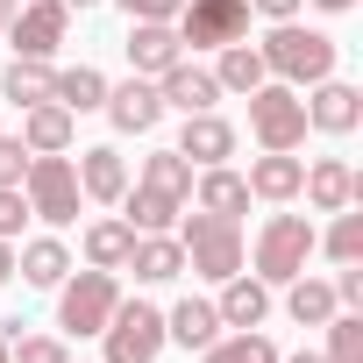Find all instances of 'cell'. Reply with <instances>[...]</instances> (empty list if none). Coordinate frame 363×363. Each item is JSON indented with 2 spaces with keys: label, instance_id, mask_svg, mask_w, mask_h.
<instances>
[{
  "label": "cell",
  "instance_id": "1",
  "mask_svg": "<svg viewBox=\"0 0 363 363\" xmlns=\"http://www.w3.org/2000/svg\"><path fill=\"white\" fill-rule=\"evenodd\" d=\"M257 57H264V72H271L278 86H320V79H335V57H342V43H335L328 29L271 22V36L257 43Z\"/></svg>",
  "mask_w": 363,
  "mask_h": 363
},
{
  "label": "cell",
  "instance_id": "2",
  "mask_svg": "<svg viewBox=\"0 0 363 363\" xmlns=\"http://www.w3.org/2000/svg\"><path fill=\"white\" fill-rule=\"evenodd\" d=\"M178 250H186V271L193 278H235L242 271V228L235 221H221V214H186V221H178Z\"/></svg>",
  "mask_w": 363,
  "mask_h": 363
},
{
  "label": "cell",
  "instance_id": "3",
  "mask_svg": "<svg viewBox=\"0 0 363 363\" xmlns=\"http://www.w3.org/2000/svg\"><path fill=\"white\" fill-rule=\"evenodd\" d=\"M22 200H29V214L36 221H50V228H72L79 221V164L65 157V150H50V157H29V171H22Z\"/></svg>",
  "mask_w": 363,
  "mask_h": 363
},
{
  "label": "cell",
  "instance_id": "4",
  "mask_svg": "<svg viewBox=\"0 0 363 363\" xmlns=\"http://www.w3.org/2000/svg\"><path fill=\"white\" fill-rule=\"evenodd\" d=\"M121 306V285H114V271H65V285H57V328L65 335H100L107 328V313Z\"/></svg>",
  "mask_w": 363,
  "mask_h": 363
},
{
  "label": "cell",
  "instance_id": "5",
  "mask_svg": "<svg viewBox=\"0 0 363 363\" xmlns=\"http://www.w3.org/2000/svg\"><path fill=\"white\" fill-rule=\"evenodd\" d=\"M250 135H257L264 150H299V143H306V100H299V86L264 79V86L250 93Z\"/></svg>",
  "mask_w": 363,
  "mask_h": 363
},
{
  "label": "cell",
  "instance_id": "6",
  "mask_svg": "<svg viewBox=\"0 0 363 363\" xmlns=\"http://www.w3.org/2000/svg\"><path fill=\"white\" fill-rule=\"evenodd\" d=\"M313 257V221L306 214H271L264 235H257V278L264 285H292Z\"/></svg>",
  "mask_w": 363,
  "mask_h": 363
},
{
  "label": "cell",
  "instance_id": "7",
  "mask_svg": "<svg viewBox=\"0 0 363 363\" xmlns=\"http://www.w3.org/2000/svg\"><path fill=\"white\" fill-rule=\"evenodd\" d=\"M100 342H107V363H157L164 356V313L150 299H121L107 313Z\"/></svg>",
  "mask_w": 363,
  "mask_h": 363
},
{
  "label": "cell",
  "instance_id": "8",
  "mask_svg": "<svg viewBox=\"0 0 363 363\" xmlns=\"http://www.w3.org/2000/svg\"><path fill=\"white\" fill-rule=\"evenodd\" d=\"M178 43L186 50H221V43H242L250 36V0H186L171 15Z\"/></svg>",
  "mask_w": 363,
  "mask_h": 363
},
{
  "label": "cell",
  "instance_id": "9",
  "mask_svg": "<svg viewBox=\"0 0 363 363\" xmlns=\"http://www.w3.org/2000/svg\"><path fill=\"white\" fill-rule=\"evenodd\" d=\"M65 36H72V8H65V0H22L15 22H8L15 57H43V65H50Z\"/></svg>",
  "mask_w": 363,
  "mask_h": 363
},
{
  "label": "cell",
  "instance_id": "10",
  "mask_svg": "<svg viewBox=\"0 0 363 363\" xmlns=\"http://www.w3.org/2000/svg\"><path fill=\"white\" fill-rule=\"evenodd\" d=\"M299 100H306V128H320V135H356L363 128V93L349 79H320Z\"/></svg>",
  "mask_w": 363,
  "mask_h": 363
},
{
  "label": "cell",
  "instance_id": "11",
  "mask_svg": "<svg viewBox=\"0 0 363 363\" xmlns=\"http://www.w3.org/2000/svg\"><path fill=\"white\" fill-rule=\"evenodd\" d=\"M100 114H107V121H114L121 135H150V128L164 121V100H157V79H121V86H107Z\"/></svg>",
  "mask_w": 363,
  "mask_h": 363
},
{
  "label": "cell",
  "instance_id": "12",
  "mask_svg": "<svg viewBox=\"0 0 363 363\" xmlns=\"http://www.w3.org/2000/svg\"><path fill=\"white\" fill-rule=\"evenodd\" d=\"M299 193L313 200V214H342V207L363 200V178H356L342 157H313V164L299 171Z\"/></svg>",
  "mask_w": 363,
  "mask_h": 363
},
{
  "label": "cell",
  "instance_id": "13",
  "mask_svg": "<svg viewBox=\"0 0 363 363\" xmlns=\"http://www.w3.org/2000/svg\"><path fill=\"white\" fill-rule=\"evenodd\" d=\"M157 100H164V107H178V114H207V107L221 100V86H214V72H207V65L178 57L171 72H157Z\"/></svg>",
  "mask_w": 363,
  "mask_h": 363
},
{
  "label": "cell",
  "instance_id": "14",
  "mask_svg": "<svg viewBox=\"0 0 363 363\" xmlns=\"http://www.w3.org/2000/svg\"><path fill=\"white\" fill-rule=\"evenodd\" d=\"M178 57H186V43H178L171 22H128V72H135V79H157V72H171Z\"/></svg>",
  "mask_w": 363,
  "mask_h": 363
},
{
  "label": "cell",
  "instance_id": "15",
  "mask_svg": "<svg viewBox=\"0 0 363 363\" xmlns=\"http://www.w3.org/2000/svg\"><path fill=\"white\" fill-rule=\"evenodd\" d=\"M79 193H86V200H100V207H121V193H128V164H121V150H114V143L79 150Z\"/></svg>",
  "mask_w": 363,
  "mask_h": 363
},
{
  "label": "cell",
  "instance_id": "16",
  "mask_svg": "<svg viewBox=\"0 0 363 363\" xmlns=\"http://www.w3.org/2000/svg\"><path fill=\"white\" fill-rule=\"evenodd\" d=\"M178 157H186V164H228L235 157V128L207 107V114H186V128H178Z\"/></svg>",
  "mask_w": 363,
  "mask_h": 363
},
{
  "label": "cell",
  "instance_id": "17",
  "mask_svg": "<svg viewBox=\"0 0 363 363\" xmlns=\"http://www.w3.org/2000/svg\"><path fill=\"white\" fill-rule=\"evenodd\" d=\"M72 135H79V114H72V107H57V100H36V107H22V150H29V157L72 150Z\"/></svg>",
  "mask_w": 363,
  "mask_h": 363
},
{
  "label": "cell",
  "instance_id": "18",
  "mask_svg": "<svg viewBox=\"0 0 363 363\" xmlns=\"http://www.w3.org/2000/svg\"><path fill=\"white\" fill-rule=\"evenodd\" d=\"M214 313H221V328H264V313H271V285L250 278V271H235V278H221Z\"/></svg>",
  "mask_w": 363,
  "mask_h": 363
},
{
  "label": "cell",
  "instance_id": "19",
  "mask_svg": "<svg viewBox=\"0 0 363 363\" xmlns=\"http://www.w3.org/2000/svg\"><path fill=\"white\" fill-rule=\"evenodd\" d=\"M299 157L292 150H264L257 164H250V178H242V186H250V200H271V207H285V200H299Z\"/></svg>",
  "mask_w": 363,
  "mask_h": 363
},
{
  "label": "cell",
  "instance_id": "20",
  "mask_svg": "<svg viewBox=\"0 0 363 363\" xmlns=\"http://www.w3.org/2000/svg\"><path fill=\"white\" fill-rule=\"evenodd\" d=\"M121 271H135V285H171L186 271V250H178V235H135Z\"/></svg>",
  "mask_w": 363,
  "mask_h": 363
},
{
  "label": "cell",
  "instance_id": "21",
  "mask_svg": "<svg viewBox=\"0 0 363 363\" xmlns=\"http://www.w3.org/2000/svg\"><path fill=\"white\" fill-rule=\"evenodd\" d=\"M193 200H200L207 214H221V221H242V214H250V186H242V171H228V164H207V171L193 178Z\"/></svg>",
  "mask_w": 363,
  "mask_h": 363
},
{
  "label": "cell",
  "instance_id": "22",
  "mask_svg": "<svg viewBox=\"0 0 363 363\" xmlns=\"http://www.w3.org/2000/svg\"><path fill=\"white\" fill-rule=\"evenodd\" d=\"M15 271H22V285L57 292V285H65V271H72V250H65L57 235H36V242H22V250H15Z\"/></svg>",
  "mask_w": 363,
  "mask_h": 363
},
{
  "label": "cell",
  "instance_id": "23",
  "mask_svg": "<svg viewBox=\"0 0 363 363\" xmlns=\"http://www.w3.org/2000/svg\"><path fill=\"white\" fill-rule=\"evenodd\" d=\"M221 335V313H214V299H178L171 313H164V342H178V349H207Z\"/></svg>",
  "mask_w": 363,
  "mask_h": 363
},
{
  "label": "cell",
  "instance_id": "24",
  "mask_svg": "<svg viewBox=\"0 0 363 363\" xmlns=\"http://www.w3.org/2000/svg\"><path fill=\"white\" fill-rule=\"evenodd\" d=\"M121 207H128V228H135V235H171L186 200H171V193H157V186H128Z\"/></svg>",
  "mask_w": 363,
  "mask_h": 363
},
{
  "label": "cell",
  "instance_id": "25",
  "mask_svg": "<svg viewBox=\"0 0 363 363\" xmlns=\"http://www.w3.org/2000/svg\"><path fill=\"white\" fill-rule=\"evenodd\" d=\"M264 79H271V72H264V57H257V43H250V36H242V43H221V65H214V86H221V93L250 100Z\"/></svg>",
  "mask_w": 363,
  "mask_h": 363
},
{
  "label": "cell",
  "instance_id": "26",
  "mask_svg": "<svg viewBox=\"0 0 363 363\" xmlns=\"http://www.w3.org/2000/svg\"><path fill=\"white\" fill-rule=\"evenodd\" d=\"M285 313H292L299 328H328V313H342V306H335V285H328V278H306V271H299V278L285 285Z\"/></svg>",
  "mask_w": 363,
  "mask_h": 363
},
{
  "label": "cell",
  "instance_id": "27",
  "mask_svg": "<svg viewBox=\"0 0 363 363\" xmlns=\"http://www.w3.org/2000/svg\"><path fill=\"white\" fill-rule=\"evenodd\" d=\"M50 86H57V72H50L43 57H15L8 72H0V100H15V107H36V100H50Z\"/></svg>",
  "mask_w": 363,
  "mask_h": 363
},
{
  "label": "cell",
  "instance_id": "28",
  "mask_svg": "<svg viewBox=\"0 0 363 363\" xmlns=\"http://www.w3.org/2000/svg\"><path fill=\"white\" fill-rule=\"evenodd\" d=\"M200 363H278V349H271V335H257V328H228V335H214V342L200 349Z\"/></svg>",
  "mask_w": 363,
  "mask_h": 363
},
{
  "label": "cell",
  "instance_id": "29",
  "mask_svg": "<svg viewBox=\"0 0 363 363\" xmlns=\"http://www.w3.org/2000/svg\"><path fill=\"white\" fill-rule=\"evenodd\" d=\"M128 242H135V228H128V221H93L79 250H86V264H93V271H121V264H128Z\"/></svg>",
  "mask_w": 363,
  "mask_h": 363
},
{
  "label": "cell",
  "instance_id": "30",
  "mask_svg": "<svg viewBox=\"0 0 363 363\" xmlns=\"http://www.w3.org/2000/svg\"><path fill=\"white\" fill-rule=\"evenodd\" d=\"M50 100H57V107H72V114H93V107L107 100V79H100L93 65H72V72H57Z\"/></svg>",
  "mask_w": 363,
  "mask_h": 363
},
{
  "label": "cell",
  "instance_id": "31",
  "mask_svg": "<svg viewBox=\"0 0 363 363\" xmlns=\"http://www.w3.org/2000/svg\"><path fill=\"white\" fill-rule=\"evenodd\" d=\"M143 186H157V193H171V200H193V164L178 157V150H150V157H143Z\"/></svg>",
  "mask_w": 363,
  "mask_h": 363
},
{
  "label": "cell",
  "instance_id": "32",
  "mask_svg": "<svg viewBox=\"0 0 363 363\" xmlns=\"http://www.w3.org/2000/svg\"><path fill=\"white\" fill-rule=\"evenodd\" d=\"M313 250H328L335 264H363V214H356V207H342V214H335V228H328V235H313Z\"/></svg>",
  "mask_w": 363,
  "mask_h": 363
},
{
  "label": "cell",
  "instance_id": "33",
  "mask_svg": "<svg viewBox=\"0 0 363 363\" xmlns=\"http://www.w3.org/2000/svg\"><path fill=\"white\" fill-rule=\"evenodd\" d=\"M328 363H363V313H328V349H320Z\"/></svg>",
  "mask_w": 363,
  "mask_h": 363
},
{
  "label": "cell",
  "instance_id": "34",
  "mask_svg": "<svg viewBox=\"0 0 363 363\" xmlns=\"http://www.w3.org/2000/svg\"><path fill=\"white\" fill-rule=\"evenodd\" d=\"M8 356L15 363H72V349L57 335H22V320H8Z\"/></svg>",
  "mask_w": 363,
  "mask_h": 363
},
{
  "label": "cell",
  "instance_id": "35",
  "mask_svg": "<svg viewBox=\"0 0 363 363\" xmlns=\"http://www.w3.org/2000/svg\"><path fill=\"white\" fill-rule=\"evenodd\" d=\"M22 221H29L22 186H0V242H15V235H22Z\"/></svg>",
  "mask_w": 363,
  "mask_h": 363
},
{
  "label": "cell",
  "instance_id": "36",
  "mask_svg": "<svg viewBox=\"0 0 363 363\" xmlns=\"http://www.w3.org/2000/svg\"><path fill=\"white\" fill-rule=\"evenodd\" d=\"M22 171H29V150H22V135H0V186H22Z\"/></svg>",
  "mask_w": 363,
  "mask_h": 363
},
{
  "label": "cell",
  "instance_id": "37",
  "mask_svg": "<svg viewBox=\"0 0 363 363\" xmlns=\"http://www.w3.org/2000/svg\"><path fill=\"white\" fill-rule=\"evenodd\" d=\"M335 306L363 313V264H342V278H335Z\"/></svg>",
  "mask_w": 363,
  "mask_h": 363
},
{
  "label": "cell",
  "instance_id": "38",
  "mask_svg": "<svg viewBox=\"0 0 363 363\" xmlns=\"http://www.w3.org/2000/svg\"><path fill=\"white\" fill-rule=\"evenodd\" d=\"M121 8H128V22H171L186 0H121Z\"/></svg>",
  "mask_w": 363,
  "mask_h": 363
},
{
  "label": "cell",
  "instance_id": "39",
  "mask_svg": "<svg viewBox=\"0 0 363 363\" xmlns=\"http://www.w3.org/2000/svg\"><path fill=\"white\" fill-rule=\"evenodd\" d=\"M299 8L306 0H250V15H264V22H299Z\"/></svg>",
  "mask_w": 363,
  "mask_h": 363
},
{
  "label": "cell",
  "instance_id": "40",
  "mask_svg": "<svg viewBox=\"0 0 363 363\" xmlns=\"http://www.w3.org/2000/svg\"><path fill=\"white\" fill-rule=\"evenodd\" d=\"M15 278V242H0V285Z\"/></svg>",
  "mask_w": 363,
  "mask_h": 363
},
{
  "label": "cell",
  "instance_id": "41",
  "mask_svg": "<svg viewBox=\"0 0 363 363\" xmlns=\"http://www.w3.org/2000/svg\"><path fill=\"white\" fill-rule=\"evenodd\" d=\"M313 8H320V15H349V8H356V0H313Z\"/></svg>",
  "mask_w": 363,
  "mask_h": 363
},
{
  "label": "cell",
  "instance_id": "42",
  "mask_svg": "<svg viewBox=\"0 0 363 363\" xmlns=\"http://www.w3.org/2000/svg\"><path fill=\"white\" fill-rule=\"evenodd\" d=\"M278 363H328L320 349H299V356H278Z\"/></svg>",
  "mask_w": 363,
  "mask_h": 363
},
{
  "label": "cell",
  "instance_id": "43",
  "mask_svg": "<svg viewBox=\"0 0 363 363\" xmlns=\"http://www.w3.org/2000/svg\"><path fill=\"white\" fill-rule=\"evenodd\" d=\"M15 8H22V0H0V36H8V22H15Z\"/></svg>",
  "mask_w": 363,
  "mask_h": 363
},
{
  "label": "cell",
  "instance_id": "44",
  "mask_svg": "<svg viewBox=\"0 0 363 363\" xmlns=\"http://www.w3.org/2000/svg\"><path fill=\"white\" fill-rule=\"evenodd\" d=\"M65 8H72V15H86V8H100V0H65Z\"/></svg>",
  "mask_w": 363,
  "mask_h": 363
},
{
  "label": "cell",
  "instance_id": "45",
  "mask_svg": "<svg viewBox=\"0 0 363 363\" xmlns=\"http://www.w3.org/2000/svg\"><path fill=\"white\" fill-rule=\"evenodd\" d=\"M0 363H15V356H8V335H0Z\"/></svg>",
  "mask_w": 363,
  "mask_h": 363
}]
</instances>
